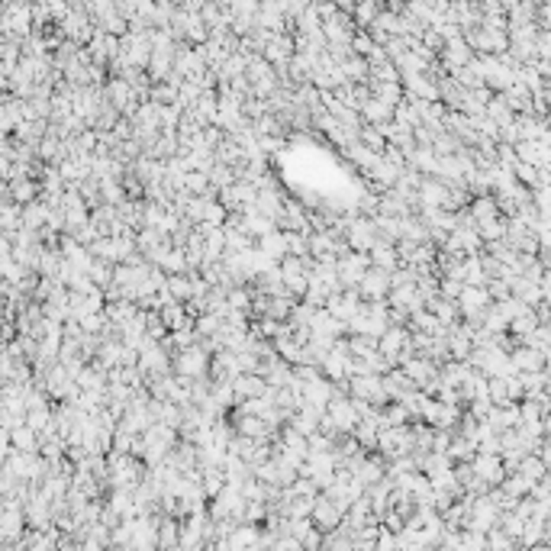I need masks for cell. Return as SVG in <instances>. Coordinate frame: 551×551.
Instances as JSON below:
<instances>
[{
  "mask_svg": "<svg viewBox=\"0 0 551 551\" xmlns=\"http://www.w3.org/2000/svg\"><path fill=\"white\" fill-rule=\"evenodd\" d=\"M326 416L336 422L338 432H352L355 422H358V413H355L352 397H348V393H332L329 403H326Z\"/></svg>",
  "mask_w": 551,
  "mask_h": 551,
  "instance_id": "5b68a950",
  "label": "cell"
},
{
  "mask_svg": "<svg viewBox=\"0 0 551 551\" xmlns=\"http://www.w3.org/2000/svg\"><path fill=\"white\" fill-rule=\"evenodd\" d=\"M377 197H381V194H374V191L365 194V197L358 200V207H355V210H358L361 216H374V210H377Z\"/></svg>",
  "mask_w": 551,
  "mask_h": 551,
  "instance_id": "816d5d0a",
  "label": "cell"
},
{
  "mask_svg": "<svg viewBox=\"0 0 551 551\" xmlns=\"http://www.w3.org/2000/svg\"><path fill=\"white\" fill-rule=\"evenodd\" d=\"M367 261H371L374 268H384V271H391V268H397V265H400L393 242H374L371 248H367Z\"/></svg>",
  "mask_w": 551,
  "mask_h": 551,
  "instance_id": "e0dca14e",
  "label": "cell"
},
{
  "mask_svg": "<svg viewBox=\"0 0 551 551\" xmlns=\"http://www.w3.org/2000/svg\"><path fill=\"white\" fill-rule=\"evenodd\" d=\"M222 252H226V232L222 226H216L213 232L203 236V258H222Z\"/></svg>",
  "mask_w": 551,
  "mask_h": 551,
  "instance_id": "f546056e",
  "label": "cell"
},
{
  "mask_svg": "<svg viewBox=\"0 0 551 551\" xmlns=\"http://www.w3.org/2000/svg\"><path fill=\"white\" fill-rule=\"evenodd\" d=\"M461 287H464V281H458V277H438V297L458 300Z\"/></svg>",
  "mask_w": 551,
  "mask_h": 551,
  "instance_id": "c3c4849f",
  "label": "cell"
},
{
  "mask_svg": "<svg viewBox=\"0 0 551 551\" xmlns=\"http://www.w3.org/2000/svg\"><path fill=\"white\" fill-rule=\"evenodd\" d=\"M358 293L361 300H387V293H391V271L367 265L358 281Z\"/></svg>",
  "mask_w": 551,
  "mask_h": 551,
  "instance_id": "3957f363",
  "label": "cell"
},
{
  "mask_svg": "<svg viewBox=\"0 0 551 551\" xmlns=\"http://www.w3.org/2000/svg\"><path fill=\"white\" fill-rule=\"evenodd\" d=\"M458 148H461L458 136H452L448 129H438L436 139H432V152H436V155H455Z\"/></svg>",
  "mask_w": 551,
  "mask_h": 551,
  "instance_id": "74e56055",
  "label": "cell"
},
{
  "mask_svg": "<svg viewBox=\"0 0 551 551\" xmlns=\"http://www.w3.org/2000/svg\"><path fill=\"white\" fill-rule=\"evenodd\" d=\"M177 516H158V548H177Z\"/></svg>",
  "mask_w": 551,
  "mask_h": 551,
  "instance_id": "d4e9b609",
  "label": "cell"
},
{
  "mask_svg": "<svg viewBox=\"0 0 551 551\" xmlns=\"http://www.w3.org/2000/svg\"><path fill=\"white\" fill-rule=\"evenodd\" d=\"M284 245H287V255H306V232H284Z\"/></svg>",
  "mask_w": 551,
  "mask_h": 551,
  "instance_id": "bcb514c9",
  "label": "cell"
},
{
  "mask_svg": "<svg viewBox=\"0 0 551 551\" xmlns=\"http://www.w3.org/2000/svg\"><path fill=\"white\" fill-rule=\"evenodd\" d=\"M426 306H429V310H432V313H436V319L442 322V326H455V322L461 319L458 300H448V297H432Z\"/></svg>",
  "mask_w": 551,
  "mask_h": 551,
  "instance_id": "d6986e66",
  "label": "cell"
},
{
  "mask_svg": "<svg viewBox=\"0 0 551 551\" xmlns=\"http://www.w3.org/2000/svg\"><path fill=\"white\" fill-rule=\"evenodd\" d=\"M310 522H313L319 532H329V528H336L338 522H342V509H338L326 493H316L313 509H310Z\"/></svg>",
  "mask_w": 551,
  "mask_h": 551,
  "instance_id": "ba28073f",
  "label": "cell"
},
{
  "mask_svg": "<svg viewBox=\"0 0 551 551\" xmlns=\"http://www.w3.org/2000/svg\"><path fill=\"white\" fill-rule=\"evenodd\" d=\"M490 303L487 291H483V284H464L458 293V310L461 313H474V310H483Z\"/></svg>",
  "mask_w": 551,
  "mask_h": 551,
  "instance_id": "5bb4252c",
  "label": "cell"
},
{
  "mask_svg": "<svg viewBox=\"0 0 551 551\" xmlns=\"http://www.w3.org/2000/svg\"><path fill=\"white\" fill-rule=\"evenodd\" d=\"M513 177L519 184H526V187H536V184H538V171H536V165H528V161H516V165H513Z\"/></svg>",
  "mask_w": 551,
  "mask_h": 551,
  "instance_id": "7bdbcfd3",
  "label": "cell"
},
{
  "mask_svg": "<svg viewBox=\"0 0 551 551\" xmlns=\"http://www.w3.org/2000/svg\"><path fill=\"white\" fill-rule=\"evenodd\" d=\"M506 397L513 400V403H519V400L526 397V391H522V384H519V377H516V374L506 377Z\"/></svg>",
  "mask_w": 551,
  "mask_h": 551,
  "instance_id": "db71d44e",
  "label": "cell"
},
{
  "mask_svg": "<svg viewBox=\"0 0 551 551\" xmlns=\"http://www.w3.org/2000/svg\"><path fill=\"white\" fill-rule=\"evenodd\" d=\"M326 297H329V291H326V284H319V281H310V287H306V291H303V297H300V300L319 310V306L326 303Z\"/></svg>",
  "mask_w": 551,
  "mask_h": 551,
  "instance_id": "b9f144b4",
  "label": "cell"
},
{
  "mask_svg": "<svg viewBox=\"0 0 551 551\" xmlns=\"http://www.w3.org/2000/svg\"><path fill=\"white\" fill-rule=\"evenodd\" d=\"M207 177H210V184H213L216 191H220V187H229V184L236 181V171H232V165H222V161H213V168L207 171Z\"/></svg>",
  "mask_w": 551,
  "mask_h": 551,
  "instance_id": "8d00e7d4",
  "label": "cell"
},
{
  "mask_svg": "<svg viewBox=\"0 0 551 551\" xmlns=\"http://www.w3.org/2000/svg\"><path fill=\"white\" fill-rule=\"evenodd\" d=\"M483 538H487V551H516L519 548L516 538H509L500 526H490L487 532H483Z\"/></svg>",
  "mask_w": 551,
  "mask_h": 551,
  "instance_id": "83f0119b",
  "label": "cell"
},
{
  "mask_svg": "<svg viewBox=\"0 0 551 551\" xmlns=\"http://www.w3.org/2000/svg\"><path fill=\"white\" fill-rule=\"evenodd\" d=\"M220 326H222V316L213 313V310L194 316V332H197L200 338H203V336H216V329H220Z\"/></svg>",
  "mask_w": 551,
  "mask_h": 551,
  "instance_id": "d6a6232c",
  "label": "cell"
},
{
  "mask_svg": "<svg viewBox=\"0 0 551 551\" xmlns=\"http://www.w3.org/2000/svg\"><path fill=\"white\" fill-rule=\"evenodd\" d=\"M348 352L355 358H365V355L377 352V336H367V332H348Z\"/></svg>",
  "mask_w": 551,
  "mask_h": 551,
  "instance_id": "484cf974",
  "label": "cell"
},
{
  "mask_svg": "<svg viewBox=\"0 0 551 551\" xmlns=\"http://www.w3.org/2000/svg\"><path fill=\"white\" fill-rule=\"evenodd\" d=\"M229 416V413H226ZM232 429H236L239 436H248V438H271L268 426L261 422V416H229Z\"/></svg>",
  "mask_w": 551,
  "mask_h": 551,
  "instance_id": "2e32d148",
  "label": "cell"
},
{
  "mask_svg": "<svg viewBox=\"0 0 551 551\" xmlns=\"http://www.w3.org/2000/svg\"><path fill=\"white\" fill-rule=\"evenodd\" d=\"M348 397H361L371 406H384L387 403V393H384L381 374H352L348 377Z\"/></svg>",
  "mask_w": 551,
  "mask_h": 551,
  "instance_id": "7a4b0ae2",
  "label": "cell"
},
{
  "mask_svg": "<svg viewBox=\"0 0 551 551\" xmlns=\"http://www.w3.org/2000/svg\"><path fill=\"white\" fill-rule=\"evenodd\" d=\"M226 213H229V210L222 207L220 200H207V207H203V220H200V222H210V226H222V222H226Z\"/></svg>",
  "mask_w": 551,
  "mask_h": 551,
  "instance_id": "ee69618b",
  "label": "cell"
},
{
  "mask_svg": "<svg viewBox=\"0 0 551 551\" xmlns=\"http://www.w3.org/2000/svg\"><path fill=\"white\" fill-rule=\"evenodd\" d=\"M319 542H322V532L316 526H310L303 536H300V545H303V551H316V548H319Z\"/></svg>",
  "mask_w": 551,
  "mask_h": 551,
  "instance_id": "f907efd6",
  "label": "cell"
},
{
  "mask_svg": "<svg viewBox=\"0 0 551 551\" xmlns=\"http://www.w3.org/2000/svg\"><path fill=\"white\" fill-rule=\"evenodd\" d=\"M158 268L165 271V274H184V271H187V261H184V248H175V245H171L168 252H165V258L158 261Z\"/></svg>",
  "mask_w": 551,
  "mask_h": 551,
  "instance_id": "1f68e13d",
  "label": "cell"
},
{
  "mask_svg": "<svg viewBox=\"0 0 551 551\" xmlns=\"http://www.w3.org/2000/svg\"><path fill=\"white\" fill-rule=\"evenodd\" d=\"M477 452V442L474 438H464L455 432L452 436V445H448V455H452V461H471Z\"/></svg>",
  "mask_w": 551,
  "mask_h": 551,
  "instance_id": "f1b7e54d",
  "label": "cell"
},
{
  "mask_svg": "<svg viewBox=\"0 0 551 551\" xmlns=\"http://www.w3.org/2000/svg\"><path fill=\"white\" fill-rule=\"evenodd\" d=\"M222 139H226V132H222L220 126H203V129H200V146H207L210 152L220 146Z\"/></svg>",
  "mask_w": 551,
  "mask_h": 551,
  "instance_id": "681fc988",
  "label": "cell"
},
{
  "mask_svg": "<svg viewBox=\"0 0 551 551\" xmlns=\"http://www.w3.org/2000/svg\"><path fill=\"white\" fill-rule=\"evenodd\" d=\"M203 207H207V197H191L187 203H184L181 216L187 222H200V220H203Z\"/></svg>",
  "mask_w": 551,
  "mask_h": 551,
  "instance_id": "f6af8a7d",
  "label": "cell"
},
{
  "mask_svg": "<svg viewBox=\"0 0 551 551\" xmlns=\"http://www.w3.org/2000/svg\"><path fill=\"white\" fill-rule=\"evenodd\" d=\"M336 393V384L329 381V377H316V381H306L303 384V403L316 406V410H326V403H329V397Z\"/></svg>",
  "mask_w": 551,
  "mask_h": 551,
  "instance_id": "4fadbf2b",
  "label": "cell"
},
{
  "mask_svg": "<svg viewBox=\"0 0 551 551\" xmlns=\"http://www.w3.org/2000/svg\"><path fill=\"white\" fill-rule=\"evenodd\" d=\"M374 16H377L374 4H358V23H371Z\"/></svg>",
  "mask_w": 551,
  "mask_h": 551,
  "instance_id": "11a10c76",
  "label": "cell"
},
{
  "mask_svg": "<svg viewBox=\"0 0 551 551\" xmlns=\"http://www.w3.org/2000/svg\"><path fill=\"white\" fill-rule=\"evenodd\" d=\"M222 232H226V252H245V248H255V239L245 236L239 226H232V229L222 226Z\"/></svg>",
  "mask_w": 551,
  "mask_h": 551,
  "instance_id": "e575fe53",
  "label": "cell"
},
{
  "mask_svg": "<svg viewBox=\"0 0 551 551\" xmlns=\"http://www.w3.org/2000/svg\"><path fill=\"white\" fill-rule=\"evenodd\" d=\"M516 474H522L526 481L536 483L538 477L548 474V461H542L536 452H528V455H522V458H519V464H516Z\"/></svg>",
  "mask_w": 551,
  "mask_h": 551,
  "instance_id": "44dd1931",
  "label": "cell"
},
{
  "mask_svg": "<svg viewBox=\"0 0 551 551\" xmlns=\"http://www.w3.org/2000/svg\"><path fill=\"white\" fill-rule=\"evenodd\" d=\"M519 384L526 393H536V391H545L548 387V367H542V371H519Z\"/></svg>",
  "mask_w": 551,
  "mask_h": 551,
  "instance_id": "4dcf8cb0",
  "label": "cell"
},
{
  "mask_svg": "<svg viewBox=\"0 0 551 551\" xmlns=\"http://www.w3.org/2000/svg\"><path fill=\"white\" fill-rule=\"evenodd\" d=\"M271 548H277V551H303V545H300V538H293V536H277L274 542H271Z\"/></svg>",
  "mask_w": 551,
  "mask_h": 551,
  "instance_id": "f5cc1de1",
  "label": "cell"
},
{
  "mask_svg": "<svg viewBox=\"0 0 551 551\" xmlns=\"http://www.w3.org/2000/svg\"><path fill=\"white\" fill-rule=\"evenodd\" d=\"M293 303H297V300H291V297H268V306H265V313H261V316H271V319H287Z\"/></svg>",
  "mask_w": 551,
  "mask_h": 551,
  "instance_id": "ab89813d",
  "label": "cell"
},
{
  "mask_svg": "<svg viewBox=\"0 0 551 551\" xmlns=\"http://www.w3.org/2000/svg\"><path fill=\"white\" fill-rule=\"evenodd\" d=\"M503 232H506V216H503V213H497V216H490V220H481V222H477V236H481L483 242L503 239Z\"/></svg>",
  "mask_w": 551,
  "mask_h": 551,
  "instance_id": "4316f807",
  "label": "cell"
},
{
  "mask_svg": "<svg viewBox=\"0 0 551 551\" xmlns=\"http://www.w3.org/2000/svg\"><path fill=\"white\" fill-rule=\"evenodd\" d=\"M367 265H371V261H367V252H348L345 258H336V274H338V281H342V291L345 287H358Z\"/></svg>",
  "mask_w": 551,
  "mask_h": 551,
  "instance_id": "52a82bcc",
  "label": "cell"
},
{
  "mask_svg": "<svg viewBox=\"0 0 551 551\" xmlns=\"http://www.w3.org/2000/svg\"><path fill=\"white\" fill-rule=\"evenodd\" d=\"M403 345H410V329L406 326H387V329L377 336V352L387 355L393 365V358H397V352L403 348Z\"/></svg>",
  "mask_w": 551,
  "mask_h": 551,
  "instance_id": "7c38bea8",
  "label": "cell"
},
{
  "mask_svg": "<svg viewBox=\"0 0 551 551\" xmlns=\"http://www.w3.org/2000/svg\"><path fill=\"white\" fill-rule=\"evenodd\" d=\"M200 487H203V493L210 497H216L222 487H226V477H222V467L220 464H207L200 467Z\"/></svg>",
  "mask_w": 551,
  "mask_h": 551,
  "instance_id": "603a6c76",
  "label": "cell"
},
{
  "mask_svg": "<svg viewBox=\"0 0 551 551\" xmlns=\"http://www.w3.org/2000/svg\"><path fill=\"white\" fill-rule=\"evenodd\" d=\"M222 477H226V483L229 487H242L248 477H252V464L242 458H236V455H226V461H222Z\"/></svg>",
  "mask_w": 551,
  "mask_h": 551,
  "instance_id": "9a60e30c",
  "label": "cell"
},
{
  "mask_svg": "<svg viewBox=\"0 0 551 551\" xmlns=\"http://www.w3.org/2000/svg\"><path fill=\"white\" fill-rule=\"evenodd\" d=\"M165 287H168V293L177 300V303L191 300V281H187V274H168Z\"/></svg>",
  "mask_w": 551,
  "mask_h": 551,
  "instance_id": "f35d334b",
  "label": "cell"
},
{
  "mask_svg": "<svg viewBox=\"0 0 551 551\" xmlns=\"http://www.w3.org/2000/svg\"><path fill=\"white\" fill-rule=\"evenodd\" d=\"M184 191H191L194 197H203V194L210 191V177H207V171H187V175H184V184H181Z\"/></svg>",
  "mask_w": 551,
  "mask_h": 551,
  "instance_id": "d590c367",
  "label": "cell"
},
{
  "mask_svg": "<svg viewBox=\"0 0 551 551\" xmlns=\"http://www.w3.org/2000/svg\"><path fill=\"white\" fill-rule=\"evenodd\" d=\"M487 400L493 406H503V403H513L506 397V377H487Z\"/></svg>",
  "mask_w": 551,
  "mask_h": 551,
  "instance_id": "60d3db41",
  "label": "cell"
},
{
  "mask_svg": "<svg viewBox=\"0 0 551 551\" xmlns=\"http://www.w3.org/2000/svg\"><path fill=\"white\" fill-rule=\"evenodd\" d=\"M400 371H403L410 381L416 384V387H422V384L429 381V377H436L438 374V365L432 358H426V355H410V358L403 361V365H397Z\"/></svg>",
  "mask_w": 551,
  "mask_h": 551,
  "instance_id": "9c48e42d",
  "label": "cell"
},
{
  "mask_svg": "<svg viewBox=\"0 0 551 551\" xmlns=\"http://www.w3.org/2000/svg\"><path fill=\"white\" fill-rule=\"evenodd\" d=\"M274 342V352H277V358H284L287 365H300V355H303V345L297 342V338L287 332V336H274L271 338Z\"/></svg>",
  "mask_w": 551,
  "mask_h": 551,
  "instance_id": "7402d4cb",
  "label": "cell"
},
{
  "mask_svg": "<svg viewBox=\"0 0 551 551\" xmlns=\"http://www.w3.org/2000/svg\"><path fill=\"white\" fill-rule=\"evenodd\" d=\"M436 158L438 155L432 152V146H413V152L406 155V168L419 171V175H432L436 171Z\"/></svg>",
  "mask_w": 551,
  "mask_h": 551,
  "instance_id": "ac0fdd59",
  "label": "cell"
},
{
  "mask_svg": "<svg viewBox=\"0 0 551 551\" xmlns=\"http://www.w3.org/2000/svg\"><path fill=\"white\" fill-rule=\"evenodd\" d=\"M509 361H513L516 374H519V371H542V367H548V355L532 348V345H522V342L509 352Z\"/></svg>",
  "mask_w": 551,
  "mask_h": 551,
  "instance_id": "30bf717a",
  "label": "cell"
},
{
  "mask_svg": "<svg viewBox=\"0 0 551 551\" xmlns=\"http://www.w3.org/2000/svg\"><path fill=\"white\" fill-rule=\"evenodd\" d=\"M207 367H210V355L200 348V342L181 348V352L171 358V371L181 377H200V374H207Z\"/></svg>",
  "mask_w": 551,
  "mask_h": 551,
  "instance_id": "6da1fadb",
  "label": "cell"
},
{
  "mask_svg": "<svg viewBox=\"0 0 551 551\" xmlns=\"http://www.w3.org/2000/svg\"><path fill=\"white\" fill-rule=\"evenodd\" d=\"M361 120L365 122H371V126H381V122H387V120H393V107H387L384 100H377V97H371L367 103H361Z\"/></svg>",
  "mask_w": 551,
  "mask_h": 551,
  "instance_id": "ffe728a7",
  "label": "cell"
},
{
  "mask_svg": "<svg viewBox=\"0 0 551 551\" xmlns=\"http://www.w3.org/2000/svg\"><path fill=\"white\" fill-rule=\"evenodd\" d=\"M358 142H361V146H367L371 152H377V155H381L384 146H387V139L381 136V129H377V126H371V122H365V126L358 129Z\"/></svg>",
  "mask_w": 551,
  "mask_h": 551,
  "instance_id": "836d02e7",
  "label": "cell"
},
{
  "mask_svg": "<svg viewBox=\"0 0 551 551\" xmlns=\"http://www.w3.org/2000/svg\"><path fill=\"white\" fill-rule=\"evenodd\" d=\"M345 242L352 252H367L374 245V220L371 216H355L348 226H345Z\"/></svg>",
  "mask_w": 551,
  "mask_h": 551,
  "instance_id": "8992f818",
  "label": "cell"
},
{
  "mask_svg": "<svg viewBox=\"0 0 551 551\" xmlns=\"http://www.w3.org/2000/svg\"><path fill=\"white\" fill-rule=\"evenodd\" d=\"M471 467H474V474L481 477V481H487L490 487H497L500 481H503V464H500V455H487V452H474V458H471Z\"/></svg>",
  "mask_w": 551,
  "mask_h": 551,
  "instance_id": "8fae6325",
  "label": "cell"
},
{
  "mask_svg": "<svg viewBox=\"0 0 551 551\" xmlns=\"http://www.w3.org/2000/svg\"><path fill=\"white\" fill-rule=\"evenodd\" d=\"M255 146H258V152L274 155V152H281V148L287 146V139H284V136H258V139H255Z\"/></svg>",
  "mask_w": 551,
  "mask_h": 551,
  "instance_id": "7dc6e473",
  "label": "cell"
},
{
  "mask_svg": "<svg viewBox=\"0 0 551 551\" xmlns=\"http://www.w3.org/2000/svg\"><path fill=\"white\" fill-rule=\"evenodd\" d=\"M274 229H281V232H310V226H306V210H303L300 200H291L287 194H284V203L274 216Z\"/></svg>",
  "mask_w": 551,
  "mask_h": 551,
  "instance_id": "277c9868",
  "label": "cell"
},
{
  "mask_svg": "<svg viewBox=\"0 0 551 551\" xmlns=\"http://www.w3.org/2000/svg\"><path fill=\"white\" fill-rule=\"evenodd\" d=\"M122 200H126V187H122L120 177H100V203L120 207Z\"/></svg>",
  "mask_w": 551,
  "mask_h": 551,
  "instance_id": "cb8c5ba5",
  "label": "cell"
}]
</instances>
